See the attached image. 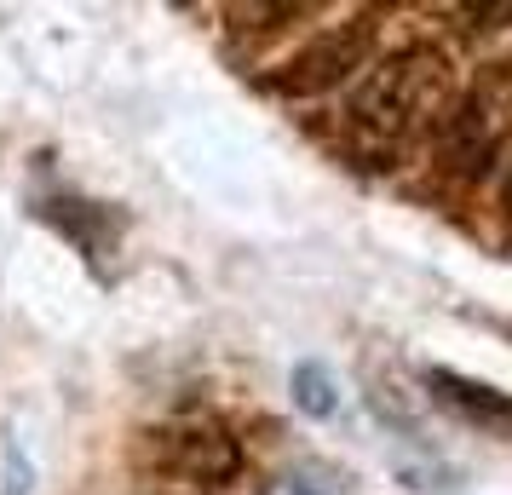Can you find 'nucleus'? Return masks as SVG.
<instances>
[{
	"instance_id": "20e7f679",
	"label": "nucleus",
	"mask_w": 512,
	"mask_h": 495,
	"mask_svg": "<svg viewBox=\"0 0 512 495\" xmlns=\"http://www.w3.org/2000/svg\"><path fill=\"white\" fill-rule=\"evenodd\" d=\"M426 392L443 409H455L461 421L484 426L495 438H512V398L507 392H495V386H484V380H472V375H455V369H426Z\"/></svg>"
},
{
	"instance_id": "39448f33",
	"label": "nucleus",
	"mask_w": 512,
	"mask_h": 495,
	"mask_svg": "<svg viewBox=\"0 0 512 495\" xmlns=\"http://www.w3.org/2000/svg\"><path fill=\"white\" fill-rule=\"evenodd\" d=\"M271 495H351V484H346V472L300 461V467H288L277 484H271Z\"/></svg>"
},
{
	"instance_id": "7ed1b4c3",
	"label": "nucleus",
	"mask_w": 512,
	"mask_h": 495,
	"mask_svg": "<svg viewBox=\"0 0 512 495\" xmlns=\"http://www.w3.org/2000/svg\"><path fill=\"white\" fill-rule=\"evenodd\" d=\"M162 467L173 478H190V484H231L242 472V449L225 432L185 426V432H167L162 438Z\"/></svg>"
},
{
	"instance_id": "f03ea898",
	"label": "nucleus",
	"mask_w": 512,
	"mask_h": 495,
	"mask_svg": "<svg viewBox=\"0 0 512 495\" xmlns=\"http://www.w3.org/2000/svg\"><path fill=\"white\" fill-rule=\"evenodd\" d=\"M369 47H374V18L357 12V18L323 29L311 47L294 52V58L271 75V87H277L282 98H317V93H328V87H340L351 70H363Z\"/></svg>"
},
{
	"instance_id": "423d86ee",
	"label": "nucleus",
	"mask_w": 512,
	"mask_h": 495,
	"mask_svg": "<svg viewBox=\"0 0 512 495\" xmlns=\"http://www.w3.org/2000/svg\"><path fill=\"white\" fill-rule=\"evenodd\" d=\"M294 403H300L305 415H317V421H328V415L340 409L334 375H328L323 363H300V369H294Z\"/></svg>"
},
{
	"instance_id": "0eeeda50",
	"label": "nucleus",
	"mask_w": 512,
	"mask_h": 495,
	"mask_svg": "<svg viewBox=\"0 0 512 495\" xmlns=\"http://www.w3.org/2000/svg\"><path fill=\"white\" fill-rule=\"evenodd\" d=\"M0 495H29V461L18 444L0 449Z\"/></svg>"
},
{
	"instance_id": "f257e3e1",
	"label": "nucleus",
	"mask_w": 512,
	"mask_h": 495,
	"mask_svg": "<svg viewBox=\"0 0 512 495\" xmlns=\"http://www.w3.org/2000/svg\"><path fill=\"white\" fill-rule=\"evenodd\" d=\"M449 93V64L438 47H403L374 64L369 81L351 93V127L369 144H397L415 121H426Z\"/></svg>"
}]
</instances>
